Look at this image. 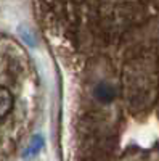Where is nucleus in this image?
<instances>
[{
    "label": "nucleus",
    "mask_w": 159,
    "mask_h": 161,
    "mask_svg": "<svg viewBox=\"0 0 159 161\" xmlns=\"http://www.w3.org/2000/svg\"><path fill=\"white\" fill-rule=\"evenodd\" d=\"M42 148H44V137L40 136V134H35V136H32V139L29 140L28 147L24 148V152H23V159L31 161V159L37 158V155L40 153Z\"/></svg>",
    "instance_id": "nucleus-1"
},
{
    "label": "nucleus",
    "mask_w": 159,
    "mask_h": 161,
    "mask_svg": "<svg viewBox=\"0 0 159 161\" xmlns=\"http://www.w3.org/2000/svg\"><path fill=\"white\" fill-rule=\"evenodd\" d=\"M13 108V95L5 87H0V118H5Z\"/></svg>",
    "instance_id": "nucleus-2"
},
{
    "label": "nucleus",
    "mask_w": 159,
    "mask_h": 161,
    "mask_svg": "<svg viewBox=\"0 0 159 161\" xmlns=\"http://www.w3.org/2000/svg\"><path fill=\"white\" fill-rule=\"evenodd\" d=\"M95 95H97V98H98L100 102H103V103H109V102L114 98L116 92H114V89H113L109 84L101 82V84H98L97 89H95Z\"/></svg>",
    "instance_id": "nucleus-3"
},
{
    "label": "nucleus",
    "mask_w": 159,
    "mask_h": 161,
    "mask_svg": "<svg viewBox=\"0 0 159 161\" xmlns=\"http://www.w3.org/2000/svg\"><path fill=\"white\" fill-rule=\"evenodd\" d=\"M19 34L23 36V40L24 42H28L29 45H35V40H34V36H32V32L28 29V28H19Z\"/></svg>",
    "instance_id": "nucleus-4"
}]
</instances>
